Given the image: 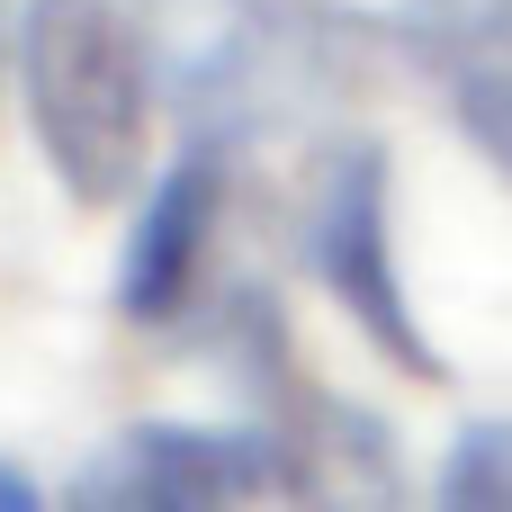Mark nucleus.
I'll return each instance as SVG.
<instances>
[{"instance_id":"f257e3e1","label":"nucleus","mask_w":512,"mask_h":512,"mask_svg":"<svg viewBox=\"0 0 512 512\" xmlns=\"http://www.w3.org/2000/svg\"><path fill=\"white\" fill-rule=\"evenodd\" d=\"M153 90L189 126V144H243L270 126H297L315 108H342L369 90L387 27L333 9V0H135Z\"/></svg>"},{"instance_id":"f03ea898","label":"nucleus","mask_w":512,"mask_h":512,"mask_svg":"<svg viewBox=\"0 0 512 512\" xmlns=\"http://www.w3.org/2000/svg\"><path fill=\"white\" fill-rule=\"evenodd\" d=\"M18 90L45 171L72 207H117L144 180L153 135V54L126 0H27L18 9Z\"/></svg>"},{"instance_id":"7ed1b4c3","label":"nucleus","mask_w":512,"mask_h":512,"mask_svg":"<svg viewBox=\"0 0 512 512\" xmlns=\"http://www.w3.org/2000/svg\"><path fill=\"white\" fill-rule=\"evenodd\" d=\"M216 351L243 369V387L261 396V459H270V495L279 512H405V450L387 432V414L315 387L297 369V342L279 324V306L261 288H243L216 324Z\"/></svg>"},{"instance_id":"20e7f679","label":"nucleus","mask_w":512,"mask_h":512,"mask_svg":"<svg viewBox=\"0 0 512 512\" xmlns=\"http://www.w3.org/2000/svg\"><path fill=\"white\" fill-rule=\"evenodd\" d=\"M306 261L333 288V306L405 378H450L441 351H432V333L414 324V297H405V270H396V171H387V144L378 135L324 144L315 189H306Z\"/></svg>"},{"instance_id":"39448f33","label":"nucleus","mask_w":512,"mask_h":512,"mask_svg":"<svg viewBox=\"0 0 512 512\" xmlns=\"http://www.w3.org/2000/svg\"><path fill=\"white\" fill-rule=\"evenodd\" d=\"M261 486H270L261 441L207 423H135L72 468L63 512H252Z\"/></svg>"},{"instance_id":"423d86ee","label":"nucleus","mask_w":512,"mask_h":512,"mask_svg":"<svg viewBox=\"0 0 512 512\" xmlns=\"http://www.w3.org/2000/svg\"><path fill=\"white\" fill-rule=\"evenodd\" d=\"M225 189H234L225 144H189L144 189V216L126 234V261H117V315L126 324H180L189 315L207 252H216V225H225Z\"/></svg>"},{"instance_id":"0eeeda50","label":"nucleus","mask_w":512,"mask_h":512,"mask_svg":"<svg viewBox=\"0 0 512 512\" xmlns=\"http://www.w3.org/2000/svg\"><path fill=\"white\" fill-rule=\"evenodd\" d=\"M387 36L441 90H468V81L512 72V0H396Z\"/></svg>"},{"instance_id":"6e6552de","label":"nucleus","mask_w":512,"mask_h":512,"mask_svg":"<svg viewBox=\"0 0 512 512\" xmlns=\"http://www.w3.org/2000/svg\"><path fill=\"white\" fill-rule=\"evenodd\" d=\"M432 512H512V414H486L450 441Z\"/></svg>"},{"instance_id":"1a4fd4ad","label":"nucleus","mask_w":512,"mask_h":512,"mask_svg":"<svg viewBox=\"0 0 512 512\" xmlns=\"http://www.w3.org/2000/svg\"><path fill=\"white\" fill-rule=\"evenodd\" d=\"M450 108H459V126H468V144L495 162L512 180V72H495V81H468V90H450Z\"/></svg>"},{"instance_id":"9d476101","label":"nucleus","mask_w":512,"mask_h":512,"mask_svg":"<svg viewBox=\"0 0 512 512\" xmlns=\"http://www.w3.org/2000/svg\"><path fill=\"white\" fill-rule=\"evenodd\" d=\"M0 512H45V504H36V486H27L9 459H0Z\"/></svg>"},{"instance_id":"9b49d317","label":"nucleus","mask_w":512,"mask_h":512,"mask_svg":"<svg viewBox=\"0 0 512 512\" xmlns=\"http://www.w3.org/2000/svg\"><path fill=\"white\" fill-rule=\"evenodd\" d=\"M0 63H18V18H9V0H0Z\"/></svg>"}]
</instances>
